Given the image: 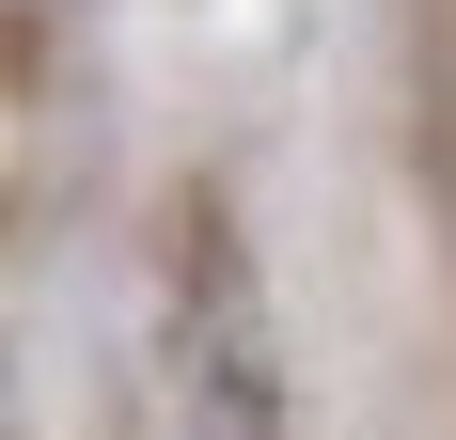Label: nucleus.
<instances>
[{"label":"nucleus","instance_id":"nucleus-1","mask_svg":"<svg viewBox=\"0 0 456 440\" xmlns=\"http://www.w3.org/2000/svg\"><path fill=\"white\" fill-rule=\"evenodd\" d=\"M142 440H283V330H268V283H252V252L221 220H189L174 283H158Z\"/></svg>","mask_w":456,"mask_h":440}]
</instances>
